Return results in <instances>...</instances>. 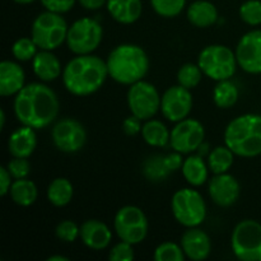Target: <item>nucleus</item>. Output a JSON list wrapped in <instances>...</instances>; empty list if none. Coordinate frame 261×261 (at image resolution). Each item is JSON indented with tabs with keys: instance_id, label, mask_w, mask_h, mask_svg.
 <instances>
[{
	"instance_id": "obj_30",
	"label": "nucleus",
	"mask_w": 261,
	"mask_h": 261,
	"mask_svg": "<svg viewBox=\"0 0 261 261\" xmlns=\"http://www.w3.org/2000/svg\"><path fill=\"white\" fill-rule=\"evenodd\" d=\"M201 76H203V70L200 69V66L189 63L180 68L177 73V81L180 86L191 89L195 88L200 83Z\"/></svg>"
},
{
	"instance_id": "obj_6",
	"label": "nucleus",
	"mask_w": 261,
	"mask_h": 261,
	"mask_svg": "<svg viewBox=\"0 0 261 261\" xmlns=\"http://www.w3.org/2000/svg\"><path fill=\"white\" fill-rule=\"evenodd\" d=\"M236 54L223 45H211L204 48L198 59V65L208 78L226 81L232 78L237 69Z\"/></svg>"
},
{
	"instance_id": "obj_10",
	"label": "nucleus",
	"mask_w": 261,
	"mask_h": 261,
	"mask_svg": "<svg viewBox=\"0 0 261 261\" xmlns=\"http://www.w3.org/2000/svg\"><path fill=\"white\" fill-rule=\"evenodd\" d=\"M115 231L121 241L138 245L147 237L148 221L143 211L138 206H122L115 216Z\"/></svg>"
},
{
	"instance_id": "obj_13",
	"label": "nucleus",
	"mask_w": 261,
	"mask_h": 261,
	"mask_svg": "<svg viewBox=\"0 0 261 261\" xmlns=\"http://www.w3.org/2000/svg\"><path fill=\"white\" fill-rule=\"evenodd\" d=\"M205 138V130L201 122L194 119H184L176 124L171 132V145L176 152L182 154L198 150Z\"/></svg>"
},
{
	"instance_id": "obj_1",
	"label": "nucleus",
	"mask_w": 261,
	"mask_h": 261,
	"mask_svg": "<svg viewBox=\"0 0 261 261\" xmlns=\"http://www.w3.org/2000/svg\"><path fill=\"white\" fill-rule=\"evenodd\" d=\"M59 98L55 92L42 83H31L15 94L14 114L18 121L33 129L48 126L59 114Z\"/></svg>"
},
{
	"instance_id": "obj_5",
	"label": "nucleus",
	"mask_w": 261,
	"mask_h": 261,
	"mask_svg": "<svg viewBox=\"0 0 261 261\" xmlns=\"http://www.w3.org/2000/svg\"><path fill=\"white\" fill-rule=\"evenodd\" d=\"M68 23L59 13H41L32 24V40L41 50L53 51L63 45L68 36Z\"/></svg>"
},
{
	"instance_id": "obj_14",
	"label": "nucleus",
	"mask_w": 261,
	"mask_h": 261,
	"mask_svg": "<svg viewBox=\"0 0 261 261\" xmlns=\"http://www.w3.org/2000/svg\"><path fill=\"white\" fill-rule=\"evenodd\" d=\"M193 109V96L190 89L182 86L170 87L161 98V111L163 116L172 122L186 119Z\"/></svg>"
},
{
	"instance_id": "obj_12",
	"label": "nucleus",
	"mask_w": 261,
	"mask_h": 261,
	"mask_svg": "<svg viewBox=\"0 0 261 261\" xmlns=\"http://www.w3.org/2000/svg\"><path fill=\"white\" fill-rule=\"evenodd\" d=\"M51 138L59 150L64 153H75L86 144L87 133L83 125L76 120L63 119L54 125Z\"/></svg>"
},
{
	"instance_id": "obj_41",
	"label": "nucleus",
	"mask_w": 261,
	"mask_h": 261,
	"mask_svg": "<svg viewBox=\"0 0 261 261\" xmlns=\"http://www.w3.org/2000/svg\"><path fill=\"white\" fill-rule=\"evenodd\" d=\"M181 154H182V153L176 152V153H171V154L166 155L165 157V165L170 172L178 170V168H182L184 161H182V157H181Z\"/></svg>"
},
{
	"instance_id": "obj_4",
	"label": "nucleus",
	"mask_w": 261,
	"mask_h": 261,
	"mask_svg": "<svg viewBox=\"0 0 261 261\" xmlns=\"http://www.w3.org/2000/svg\"><path fill=\"white\" fill-rule=\"evenodd\" d=\"M224 143L236 155L261 154V115L246 114L232 120L224 132Z\"/></svg>"
},
{
	"instance_id": "obj_42",
	"label": "nucleus",
	"mask_w": 261,
	"mask_h": 261,
	"mask_svg": "<svg viewBox=\"0 0 261 261\" xmlns=\"http://www.w3.org/2000/svg\"><path fill=\"white\" fill-rule=\"evenodd\" d=\"M12 175L9 173L8 168L0 167V195L4 196L9 193L10 186H12Z\"/></svg>"
},
{
	"instance_id": "obj_26",
	"label": "nucleus",
	"mask_w": 261,
	"mask_h": 261,
	"mask_svg": "<svg viewBox=\"0 0 261 261\" xmlns=\"http://www.w3.org/2000/svg\"><path fill=\"white\" fill-rule=\"evenodd\" d=\"M142 135L145 143L152 147H165L171 139V133L160 120H147L142 127Z\"/></svg>"
},
{
	"instance_id": "obj_39",
	"label": "nucleus",
	"mask_w": 261,
	"mask_h": 261,
	"mask_svg": "<svg viewBox=\"0 0 261 261\" xmlns=\"http://www.w3.org/2000/svg\"><path fill=\"white\" fill-rule=\"evenodd\" d=\"M41 4L45 7L46 10L63 14L74 7L75 0H41Z\"/></svg>"
},
{
	"instance_id": "obj_17",
	"label": "nucleus",
	"mask_w": 261,
	"mask_h": 261,
	"mask_svg": "<svg viewBox=\"0 0 261 261\" xmlns=\"http://www.w3.org/2000/svg\"><path fill=\"white\" fill-rule=\"evenodd\" d=\"M181 247L185 256L193 261L205 260L212 251V242L208 234L200 228L190 227L181 237Z\"/></svg>"
},
{
	"instance_id": "obj_45",
	"label": "nucleus",
	"mask_w": 261,
	"mask_h": 261,
	"mask_svg": "<svg viewBox=\"0 0 261 261\" xmlns=\"http://www.w3.org/2000/svg\"><path fill=\"white\" fill-rule=\"evenodd\" d=\"M5 126V112L4 110H0V130L4 129Z\"/></svg>"
},
{
	"instance_id": "obj_15",
	"label": "nucleus",
	"mask_w": 261,
	"mask_h": 261,
	"mask_svg": "<svg viewBox=\"0 0 261 261\" xmlns=\"http://www.w3.org/2000/svg\"><path fill=\"white\" fill-rule=\"evenodd\" d=\"M239 65L246 73L261 74V30L244 35L236 47Z\"/></svg>"
},
{
	"instance_id": "obj_21",
	"label": "nucleus",
	"mask_w": 261,
	"mask_h": 261,
	"mask_svg": "<svg viewBox=\"0 0 261 261\" xmlns=\"http://www.w3.org/2000/svg\"><path fill=\"white\" fill-rule=\"evenodd\" d=\"M107 10L116 22L132 24L142 15V0H107Z\"/></svg>"
},
{
	"instance_id": "obj_2",
	"label": "nucleus",
	"mask_w": 261,
	"mask_h": 261,
	"mask_svg": "<svg viewBox=\"0 0 261 261\" xmlns=\"http://www.w3.org/2000/svg\"><path fill=\"white\" fill-rule=\"evenodd\" d=\"M109 75L107 63L96 55H78L63 70V82L74 96H89L98 91Z\"/></svg>"
},
{
	"instance_id": "obj_24",
	"label": "nucleus",
	"mask_w": 261,
	"mask_h": 261,
	"mask_svg": "<svg viewBox=\"0 0 261 261\" xmlns=\"http://www.w3.org/2000/svg\"><path fill=\"white\" fill-rule=\"evenodd\" d=\"M182 175L190 185L201 186L208 178V167L201 155H190L184 161Z\"/></svg>"
},
{
	"instance_id": "obj_18",
	"label": "nucleus",
	"mask_w": 261,
	"mask_h": 261,
	"mask_svg": "<svg viewBox=\"0 0 261 261\" xmlns=\"http://www.w3.org/2000/svg\"><path fill=\"white\" fill-rule=\"evenodd\" d=\"M81 239L92 250H103L112 240V232L103 222L88 219L81 226Z\"/></svg>"
},
{
	"instance_id": "obj_36",
	"label": "nucleus",
	"mask_w": 261,
	"mask_h": 261,
	"mask_svg": "<svg viewBox=\"0 0 261 261\" xmlns=\"http://www.w3.org/2000/svg\"><path fill=\"white\" fill-rule=\"evenodd\" d=\"M56 237L64 242H74L81 236V227L76 226L73 221H63L58 224L55 229Z\"/></svg>"
},
{
	"instance_id": "obj_27",
	"label": "nucleus",
	"mask_w": 261,
	"mask_h": 261,
	"mask_svg": "<svg viewBox=\"0 0 261 261\" xmlns=\"http://www.w3.org/2000/svg\"><path fill=\"white\" fill-rule=\"evenodd\" d=\"M74 189L70 181L68 178L59 177L55 178L53 182L48 185L47 189V199L53 205L55 206H65L73 199Z\"/></svg>"
},
{
	"instance_id": "obj_34",
	"label": "nucleus",
	"mask_w": 261,
	"mask_h": 261,
	"mask_svg": "<svg viewBox=\"0 0 261 261\" xmlns=\"http://www.w3.org/2000/svg\"><path fill=\"white\" fill-rule=\"evenodd\" d=\"M38 46L36 45L35 41L32 38L28 37H22L19 40H17L14 42L12 47V53L14 55V58L19 61H28L33 60V58L36 56V50H37Z\"/></svg>"
},
{
	"instance_id": "obj_22",
	"label": "nucleus",
	"mask_w": 261,
	"mask_h": 261,
	"mask_svg": "<svg viewBox=\"0 0 261 261\" xmlns=\"http://www.w3.org/2000/svg\"><path fill=\"white\" fill-rule=\"evenodd\" d=\"M32 68L36 76L43 82H53L61 74V64L51 51L42 50L36 54L32 60Z\"/></svg>"
},
{
	"instance_id": "obj_43",
	"label": "nucleus",
	"mask_w": 261,
	"mask_h": 261,
	"mask_svg": "<svg viewBox=\"0 0 261 261\" xmlns=\"http://www.w3.org/2000/svg\"><path fill=\"white\" fill-rule=\"evenodd\" d=\"M79 4L88 10H97L107 4V0H78Z\"/></svg>"
},
{
	"instance_id": "obj_20",
	"label": "nucleus",
	"mask_w": 261,
	"mask_h": 261,
	"mask_svg": "<svg viewBox=\"0 0 261 261\" xmlns=\"http://www.w3.org/2000/svg\"><path fill=\"white\" fill-rule=\"evenodd\" d=\"M24 71L17 63L5 60L0 64V94L13 96L24 87Z\"/></svg>"
},
{
	"instance_id": "obj_28",
	"label": "nucleus",
	"mask_w": 261,
	"mask_h": 261,
	"mask_svg": "<svg viewBox=\"0 0 261 261\" xmlns=\"http://www.w3.org/2000/svg\"><path fill=\"white\" fill-rule=\"evenodd\" d=\"M213 99L219 109H229L239 99V89L229 79L219 81L214 88Z\"/></svg>"
},
{
	"instance_id": "obj_32",
	"label": "nucleus",
	"mask_w": 261,
	"mask_h": 261,
	"mask_svg": "<svg viewBox=\"0 0 261 261\" xmlns=\"http://www.w3.org/2000/svg\"><path fill=\"white\" fill-rule=\"evenodd\" d=\"M143 172H144V175L147 176L149 180L160 181L162 180V178L167 177L170 171L167 170V167H166L165 165V157L153 155V157H150L149 160L144 163Z\"/></svg>"
},
{
	"instance_id": "obj_3",
	"label": "nucleus",
	"mask_w": 261,
	"mask_h": 261,
	"mask_svg": "<svg viewBox=\"0 0 261 261\" xmlns=\"http://www.w3.org/2000/svg\"><path fill=\"white\" fill-rule=\"evenodd\" d=\"M109 75L117 83L132 86L143 81L149 69V59L142 47L124 43L110 53L107 58Z\"/></svg>"
},
{
	"instance_id": "obj_9",
	"label": "nucleus",
	"mask_w": 261,
	"mask_h": 261,
	"mask_svg": "<svg viewBox=\"0 0 261 261\" xmlns=\"http://www.w3.org/2000/svg\"><path fill=\"white\" fill-rule=\"evenodd\" d=\"M103 30L93 18H81L69 27L66 43L71 53L87 55L97 50L102 42Z\"/></svg>"
},
{
	"instance_id": "obj_44",
	"label": "nucleus",
	"mask_w": 261,
	"mask_h": 261,
	"mask_svg": "<svg viewBox=\"0 0 261 261\" xmlns=\"http://www.w3.org/2000/svg\"><path fill=\"white\" fill-rule=\"evenodd\" d=\"M47 261H69V257L60 256V255H55V256H50Z\"/></svg>"
},
{
	"instance_id": "obj_29",
	"label": "nucleus",
	"mask_w": 261,
	"mask_h": 261,
	"mask_svg": "<svg viewBox=\"0 0 261 261\" xmlns=\"http://www.w3.org/2000/svg\"><path fill=\"white\" fill-rule=\"evenodd\" d=\"M234 153L228 147H217L211 152L208 158L209 170L214 175L226 173L233 165Z\"/></svg>"
},
{
	"instance_id": "obj_38",
	"label": "nucleus",
	"mask_w": 261,
	"mask_h": 261,
	"mask_svg": "<svg viewBox=\"0 0 261 261\" xmlns=\"http://www.w3.org/2000/svg\"><path fill=\"white\" fill-rule=\"evenodd\" d=\"M109 259L111 261H132L134 259L133 245L125 241L119 242L111 249L109 254Z\"/></svg>"
},
{
	"instance_id": "obj_19",
	"label": "nucleus",
	"mask_w": 261,
	"mask_h": 261,
	"mask_svg": "<svg viewBox=\"0 0 261 261\" xmlns=\"http://www.w3.org/2000/svg\"><path fill=\"white\" fill-rule=\"evenodd\" d=\"M37 137L35 129L23 125L10 134L8 140V149L13 157L28 158L36 149Z\"/></svg>"
},
{
	"instance_id": "obj_23",
	"label": "nucleus",
	"mask_w": 261,
	"mask_h": 261,
	"mask_svg": "<svg viewBox=\"0 0 261 261\" xmlns=\"http://www.w3.org/2000/svg\"><path fill=\"white\" fill-rule=\"evenodd\" d=\"M188 19L193 25L206 28L213 25L218 19V10L206 0H196L188 8Z\"/></svg>"
},
{
	"instance_id": "obj_8",
	"label": "nucleus",
	"mask_w": 261,
	"mask_h": 261,
	"mask_svg": "<svg viewBox=\"0 0 261 261\" xmlns=\"http://www.w3.org/2000/svg\"><path fill=\"white\" fill-rule=\"evenodd\" d=\"M173 217L182 226L198 227L205 219L206 206L203 196L194 189H181L176 191L171 201Z\"/></svg>"
},
{
	"instance_id": "obj_11",
	"label": "nucleus",
	"mask_w": 261,
	"mask_h": 261,
	"mask_svg": "<svg viewBox=\"0 0 261 261\" xmlns=\"http://www.w3.org/2000/svg\"><path fill=\"white\" fill-rule=\"evenodd\" d=\"M161 98L157 88L148 82L139 81L127 91V105L133 115L140 120H149L161 110Z\"/></svg>"
},
{
	"instance_id": "obj_46",
	"label": "nucleus",
	"mask_w": 261,
	"mask_h": 261,
	"mask_svg": "<svg viewBox=\"0 0 261 261\" xmlns=\"http://www.w3.org/2000/svg\"><path fill=\"white\" fill-rule=\"evenodd\" d=\"M15 3H18V4H31V3H33L35 0H14Z\"/></svg>"
},
{
	"instance_id": "obj_31",
	"label": "nucleus",
	"mask_w": 261,
	"mask_h": 261,
	"mask_svg": "<svg viewBox=\"0 0 261 261\" xmlns=\"http://www.w3.org/2000/svg\"><path fill=\"white\" fill-rule=\"evenodd\" d=\"M153 9L158 15L165 18L177 17L182 12L186 0H150Z\"/></svg>"
},
{
	"instance_id": "obj_33",
	"label": "nucleus",
	"mask_w": 261,
	"mask_h": 261,
	"mask_svg": "<svg viewBox=\"0 0 261 261\" xmlns=\"http://www.w3.org/2000/svg\"><path fill=\"white\" fill-rule=\"evenodd\" d=\"M185 259V252L182 247L173 242H163L155 249V261H182Z\"/></svg>"
},
{
	"instance_id": "obj_25",
	"label": "nucleus",
	"mask_w": 261,
	"mask_h": 261,
	"mask_svg": "<svg viewBox=\"0 0 261 261\" xmlns=\"http://www.w3.org/2000/svg\"><path fill=\"white\" fill-rule=\"evenodd\" d=\"M10 196L15 204L20 206H30L37 200L38 191L35 182L27 178L15 180L10 186Z\"/></svg>"
},
{
	"instance_id": "obj_16",
	"label": "nucleus",
	"mask_w": 261,
	"mask_h": 261,
	"mask_svg": "<svg viewBox=\"0 0 261 261\" xmlns=\"http://www.w3.org/2000/svg\"><path fill=\"white\" fill-rule=\"evenodd\" d=\"M240 184L228 173L216 175L209 182V195L219 206H231L240 196Z\"/></svg>"
},
{
	"instance_id": "obj_40",
	"label": "nucleus",
	"mask_w": 261,
	"mask_h": 261,
	"mask_svg": "<svg viewBox=\"0 0 261 261\" xmlns=\"http://www.w3.org/2000/svg\"><path fill=\"white\" fill-rule=\"evenodd\" d=\"M142 121L143 120H140L139 117L133 115V116L125 119V121L122 122V130L129 137H134L138 133H142Z\"/></svg>"
},
{
	"instance_id": "obj_35",
	"label": "nucleus",
	"mask_w": 261,
	"mask_h": 261,
	"mask_svg": "<svg viewBox=\"0 0 261 261\" xmlns=\"http://www.w3.org/2000/svg\"><path fill=\"white\" fill-rule=\"evenodd\" d=\"M240 17L249 25L261 24V2L260 0H247L240 8Z\"/></svg>"
},
{
	"instance_id": "obj_37",
	"label": "nucleus",
	"mask_w": 261,
	"mask_h": 261,
	"mask_svg": "<svg viewBox=\"0 0 261 261\" xmlns=\"http://www.w3.org/2000/svg\"><path fill=\"white\" fill-rule=\"evenodd\" d=\"M7 168L10 175H12V177L15 178V180L27 178L31 172V165L27 158L13 157V160L8 163Z\"/></svg>"
},
{
	"instance_id": "obj_7",
	"label": "nucleus",
	"mask_w": 261,
	"mask_h": 261,
	"mask_svg": "<svg viewBox=\"0 0 261 261\" xmlns=\"http://www.w3.org/2000/svg\"><path fill=\"white\" fill-rule=\"evenodd\" d=\"M234 256L242 261H261V224L254 219L241 221L232 232Z\"/></svg>"
}]
</instances>
